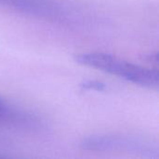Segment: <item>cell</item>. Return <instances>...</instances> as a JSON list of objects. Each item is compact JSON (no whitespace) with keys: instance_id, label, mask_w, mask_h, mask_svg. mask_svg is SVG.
<instances>
[{"instance_id":"1","label":"cell","mask_w":159,"mask_h":159,"mask_svg":"<svg viewBox=\"0 0 159 159\" xmlns=\"http://www.w3.org/2000/svg\"><path fill=\"white\" fill-rule=\"evenodd\" d=\"M75 61L79 64L117 75L144 88L157 89L159 87L157 70L133 64L110 54L99 52L82 53L75 56Z\"/></svg>"},{"instance_id":"3","label":"cell","mask_w":159,"mask_h":159,"mask_svg":"<svg viewBox=\"0 0 159 159\" xmlns=\"http://www.w3.org/2000/svg\"><path fill=\"white\" fill-rule=\"evenodd\" d=\"M0 6L42 19H55L61 15V7L52 0H0Z\"/></svg>"},{"instance_id":"2","label":"cell","mask_w":159,"mask_h":159,"mask_svg":"<svg viewBox=\"0 0 159 159\" xmlns=\"http://www.w3.org/2000/svg\"><path fill=\"white\" fill-rule=\"evenodd\" d=\"M80 146L88 151H116L123 150L135 152L143 156L153 157L155 151L153 147L140 139L133 137H125L117 135H98L84 139L80 143Z\"/></svg>"},{"instance_id":"4","label":"cell","mask_w":159,"mask_h":159,"mask_svg":"<svg viewBox=\"0 0 159 159\" xmlns=\"http://www.w3.org/2000/svg\"><path fill=\"white\" fill-rule=\"evenodd\" d=\"M18 116L7 104L0 100V120H14Z\"/></svg>"},{"instance_id":"5","label":"cell","mask_w":159,"mask_h":159,"mask_svg":"<svg viewBox=\"0 0 159 159\" xmlns=\"http://www.w3.org/2000/svg\"><path fill=\"white\" fill-rule=\"evenodd\" d=\"M81 87L85 89H96V90H104L105 89V85L98 82V81H87L81 85Z\"/></svg>"}]
</instances>
